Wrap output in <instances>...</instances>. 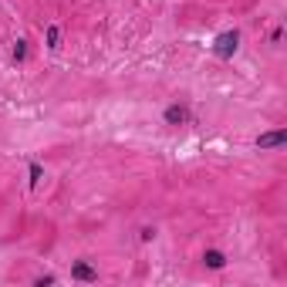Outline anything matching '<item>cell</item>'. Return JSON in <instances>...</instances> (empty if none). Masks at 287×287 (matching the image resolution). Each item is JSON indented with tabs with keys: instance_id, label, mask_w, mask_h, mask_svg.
<instances>
[{
	"instance_id": "obj_1",
	"label": "cell",
	"mask_w": 287,
	"mask_h": 287,
	"mask_svg": "<svg viewBox=\"0 0 287 287\" xmlns=\"http://www.w3.org/2000/svg\"><path fill=\"white\" fill-rule=\"evenodd\" d=\"M237 47H240V31H223V34L216 37V44H213V54L216 58H233Z\"/></svg>"
},
{
	"instance_id": "obj_2",
	"label": "cell",
	"mask_w": 287,
	"mask_h": 287,
	"mask_svg": "<svg viewBox=\"0 0 287 287\" xmlns=\"http://www.w3.org/2000/svg\"><path fill=\"white\" fill-rule=\"evenodd\" d=\"M287 142V132L284 129H277V132H264L257 139V149H270V146H284Z\"/></svg>"
},
{
	"instance_id": "obj_3",
	"label": "cell",
	"mask_w": 287,
	"mask_h": 287,
	"mask_svg": "<svg viewBox=\"0 0 287 287\" xmlns=\"http://www.w3.org/2000/svg\"><path fill=\"white\" fill-rule=\"evenodd\" d=\"M166 122H169V125H186V122H189V108H183V105H169V108H166Z\"/></svg>"
},
{
	"instance_id": "obj_4",
	"label": "cell",
	"mask_w": 287,
	"mask_h": 287,
	"mask_svg": "<svg viewBox=\"0 0 287 287\" xmlns=\"http://www.w3.org/2000/svg\"><path fill=\"white\" fill-rule=\"evenodd\" d=\"M71 277L74 280H98V270L88 267V264H74V267H71Z\"/></svg>"
},
{
	"instance_id": "obj_5",
	"label": "cell",
	"mask_w": 287,
	"mask_h": 287,
	"mask_svg": "<svg viewBox=\"0 0 287 287\" xmlns=\"http://www.w3.org/2000/svg\"><path fill=\"white\" fill-rule=\"evenodd\" d=\"M203 264H206V267H213V270H220L223 264H226V257H223L220 250H206L203 253Z\"/></svg>"
},
{
	"instance_id": "obj_6",
	"label": "cell",
	"mask_w": 287,
	"mask_h": 287,
	"mask_svg": "<svg viewBox=\"0 0 287 287\" xmlns=\"http://www.w3.org/2000/svg\"><path fill=\"white\" fill-rule=\"evenodd\" d=\"M44 41H47V47H58V41H61V31H58L54 24H51V27L44 31Z\"/></svg>"
},
{
	"instance_id": "obj_7",
	"label": "cell",
	"mask_w": 287,
	"mask_h": 287,
	"mask_svg": "<svg viewBox=\"0 0 287 287\" xmlns=\"http://www.w3.org/2000/svg\"><path fill=\"white\" fill-rule=\"evenodd\" d=\"M44 179V169H41V162H31V186H37Z\"/></svg>"
},
{
	"instance_id": "obj_8",
	"label": "cell",
	"mask_w": 287,
	"mask_h": 287,
	"mask_svg": "<svg viewBox=\"0 0 287 287\" xmlns=\"http://www.w3.org/2000/svg\"><path fill=\"white\" fill-rule=\"evenodd\" d=\"M27 58V41H17L14 44V61H24Z\"/></svg>"
},
{
	"instance_id": "obj_9",
	"label": "cell",
	"mask_w": 287,
	"mask_h": 287,
	"mask_svg": "<svg viewBox=\"0 0 287 287\" xmlns=\"http://www.w3.org/2000/svg\"><path fill=\"white\" fill-rule=\"evenodd\" d=\"M152 237H156V230H152V226H146V230H139V240H152Z\"/></svg>"
}]
</instances>
